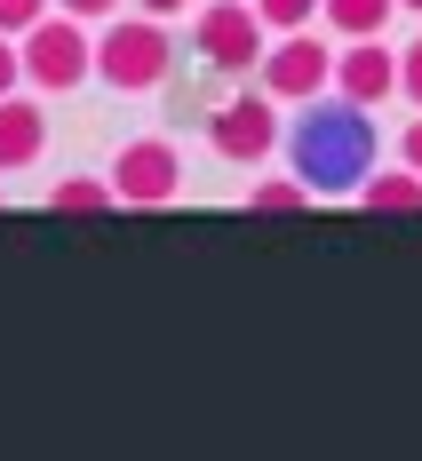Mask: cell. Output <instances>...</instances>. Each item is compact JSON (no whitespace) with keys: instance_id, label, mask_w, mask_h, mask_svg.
Masks as SVG:
<instances>
[{"instance_id":"4","label":"cell","mask_w":422,"mask_h":461,"mask_svg":"<svg viewBox=\"0 0 422 461\" xmlns=\"http://www.w3.org/2000/svg\"><path fill=\"white\" fill-rule=\"evenodd\" d=\"M263 16L247 8V0H207L199 16H191V41H199V56L216 64V72H255L263 64Z\"/></svg>"},{"instance_id":"6","label":"cell","mask_w":422,"mask_h":461,"mask_svg":"<svg viewBox=\"0 0 422 461\" xmlns=\"http://www.w3.org/2000/svg\"><path fill=\"white\" fill-rule=\"evenodd\" d=\"M112 191H120V207H168V199L184 191V159H176V143H160V136L120 143V159H112Z\"/></svg>"},{"instance_id":"3","label":"cell","mask_w":422,"mask_h":461,"mask_svg":"<svg viewBox=\"0 0 422 461\" xmlns=\"http://www.w3.org/2000/svg\"><path fill=\"white\" fill-rule=\"evenodd\" d=\"M88 72H96V41L80 32L72 8H64V16H41V24L24 32V80H32V88L64 95V88H80Z\"/></svg>"},{"instance_id":"7","label":"cell","mask_w":422,"mask_h":461,"mask_svg":"<svg viewBox=\"0 0 422 461\" xmlns=\"http://www.w3.org/2000/svg\"><path fill=\"white\" fill-rule=\"evenodd\" d=\"M255 72H263V95H280V104H311V95L335 88V56H327V41H311V24L295 41H280Z\"/></svg>"},{"instance_id":"12","label":"cell","mask_w":422,"mask_h":461,"mask_svg":"<svg viewBox=\"0 0 422 461\" xmlns=\"http://www.w3.org/2000/svg\"><path fill=\"white\" fill-rule=\"evenodd\" d=\"M48 207L56 215H104V207H120V191H112V176L96 184V176H64V184L48 191Z\"/></svg>"},{"instance_id":"1","label":"cell","mask_w":422,"mask_h":461,"mask_svg":"<svg viewBox=\"0 0 422 461\" xmlns=\"http://www.w3.org/2000/svg\"><path fill=\"white\" fill-rule=\"evenodd\" d=\"M375 151H382V136H375V112L367 104H303V120L287 128V159H295V176L319 191V199H359V184L375 176Z\"/></svg>"},{"instance_id":"18","label":"cell","mask_w":422,"mask_h":461,"mask_svg":"<svg viewBox=\"0 0 422 461\" xmlns=\"http://www.w3.org/2000/svg\"><path fill=\"white\" fill-rule=\"evenodd\" d=\"M399 159H407V167H415V176H422V120H415V128H407V136H399Z\"/></svg>"},{"instance_id":"21","label":"cell","mask_w":422,"mask_h":461,"mask_svg":"<svg viewBox=\"0 0 422 461\" xmlns=\"http://www.w3.org/2000/svg\"><path fill=\"white\" fill-rule=\"evenodd\" d=\"M399 8H422V0H399Z\"/></svg>"},{"instance_id":"19","label":"cell","mask_w":422,"mask_h":461,"mask_svg":"<svg viewBox=\"0 0 422 461\" xmlns=\"http://www.w3.org/2000/svg\"><path fill=\"white\" fill-rule=\"evenodd\" d=\"M64 8H72V16H80V24H88V16H112V8H120V0H64Z\"/></svg>"},{"instance_id":"15","label":"cell","mask_w":422,"mask_h":461,"mask_svg":"<svg viewBox=\"0 0 422 461\" xmlns=\"http://www.w3.org/2000/svg\"><path fill=\"white\" fill-rule=\"evenodd\" d=\"M48 16V0H0V32H32Z\"/></svg>"},{"instance_id":"5","label":"cell","mask_w":422,"mask_h":461,"mask_svg":"<svg viewBox=\"0 0 422 461\" xmlns=\"http://www.w3.org/2000/svg\"><path fill=\"white\" fill-rule=\"evenodd\" d=\"M207 143L232 167H263L271 143H280V95H232V104H216L207 112Z\"/></svg>"},{"instance_id":"14","label":"cell","mask_w":422,"mask_h":461,"mask_svg":"<svg viewBox=\"0 0 422 461\" xmlns=\"http://www.w3.org/2000/svg\"><path fill=\"white\" fill-rule=\"evenodd\" d=\"M303 199H311L303 176H287V184H255V207H263V215H287V207H303Z\"/></svg>"},{"instance_id":"11","label":"cell","mask_w":422,"mask_h":461,"mask_svg":"<svg viewBox=\"0 0 422 461\" xmlns=\"http://www.w3.org/2000/svg\"><path fill=\"white\" fill-rule=\"evenodd\" d=\"M390 8L399 0H319V16H327L343 41H375L382 24H390Z\"/></svg>"},{"instance_id":"17","label":"cell","mask_w":422,"mask_h":461,"mask_svg":"<svg viewBox=\"0 0 422 461\" xmlns=\"http://www.w3.org/2000/svg\"><path fill=\"white\" fill-rule=\"evenodd\" d=\"M16 80H24V48L0 41V95H16Z\"/></svg>"},{"instance_id":"10","label":"cell","mask_w":422,"mask_h":461,"mask_svg":"<svg viewBox=\"0 0 422 461\" xmlns=\"http://www.w3.org/2000/svg\"><path fill=\"white\" fill-rule=\"evenodd\" d=\"M359 207L367 215H422V176L415 167H375L359 184Z\"/></svg>"},{"instance_id":"8","label":"cell","mask_w":422,"mask_h":461,"mask_svg":"<svg viewBox=\"0 0 422 461\" xmlns=\"http://www.w3.org/2000/svg\"><path fill=\"white\" fill-rule=\"evenodd\" d=\"M335 88L351 95V104H390L399 95V56L375 41H351V56H335Z\"/></svg>"},{"instance_id":"16","label":"cell","mask_w":422,"mask_h":461,"mask_svg":"<svg viewBox=\"0 0 422 461\" xmlns=\"http://www.w3.org/2000/svg\"><path fill=\"white\" fill-rule=\"evenodd\" d=\"M399 95H407V104H422V41L399 56Z\"/></svg>"},{"instance_id":"2","label":"cell","mask_w":422,"mask_h":461,"mask_svg":"<svg viewBox=\"0 0 422 461\" xmlns=\"http://www.w3.org/2000/svg\"><path fill=\"white\" fill-rule=\"evenodd\" d=\"M168 64H176V41L160 32V16H120L96 41V80L104 88H160Z\"/></svg>"},{"instance_id":"20","label":"cell","mask_w":422,"mask_h":461,"mask_svg":"<svg viewBox=\"0 0 422 461\" xmlns=\"http://www.w3.org/2000/svg\"><path fill=\"white\" fill-rule=\"evenodd\" d=\"M143 16H176V8H191V0H136Z\"/></svg>"},{"instance_id":"9","label":"cell","mask_w":422,"mask_h":461,"mask_svg":"<svg viewBox=\"0 0 422 461\" xmlns=\"http://www.w3.org/2000/svg\"><path fill=\"white\" fill-rule=\"evenodd\" d=\"M48 151V112L24 104V95H0V176L8 167H32Z\"/></svg>"},{"instance_id":"13","label":"cell","mask_w":422,"mask_h":461,"mask_svg":"<svg viewBox=\"0 0 422 461\" xmlns=\"http://www.w3.org/2000/svg\"><path fill=\"white\" fill-rule=\"evenodd\" d=\"M255 16H263L271 32H303V24L319 16V0H255Z\"/></svg>"}]
</instances>
